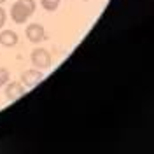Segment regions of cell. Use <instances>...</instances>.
I'll use <instances>...</instances> for the list:
<instances>
[{
    "label": "cell",
    "instance_id": "30bf717a",
    "mask_svg": "<svg viewBox=\"0 0 154 154\" xmlns=\"http://www.w3.org/2000/svg\"><path fill=\"white\" fill-rule=\"evenodd\" d=\"M5 21H7V14H5V11L0 7V28L5 25Z\"/></svg>",
    "mask_w": 154,
    "mask_h": 154
},
{
    "label": "cell",
    "instance_id": "8992f818",
    "mask_svg": "<svg viewBox=\"0 0 154 154\" xmlns=\"http://www.w3.org/2000/svg\"><path fill=\"white\" fill-rule=\"evenodd\" d=\"M0 44L5 48H12L18 44V33L12 30H2L0 32Z\"/></svg>",
    "mask_w": 154,
    "mask_h": 154
},
{
    "label": "cell",
    "instance_id": "277c9868",
    "mask_svg": "<svg viewBox=\"0 0 154 154\" xmlns=\"http://www.w3.org/2000/svg\"><path fill=\"white\" fill-rule=\"evenodd\" d=\"M25 86H23V82H18V81H12L9 82L7 86H5V96L9 98V100H18L21 96L25 95Z\"/></svg>",
    "mask_w": 154,
    "mask_h": 154
},
{
    "label": "cell",
    "instance_id": "5b68a950",
    "mask_svg": "<svg viewBox=\"0 0 154 154\" xmlns=\"http://www.w3.org/2000/svg\"><path fill=\"white\" fill-rule=\"evenodd\" d=\"M42 77H44L42 72H38V70H25L23 75H21V82H23V86L33 88L42 81Z\"/></svg>",
    "mask_w": 154,
    "mask_h": 154
},
{
    "label": "cell",
    "instance_id": "52a82bcc",
    "mask_svg": "<svg viewBox=\"0 0 154 154\" xmlns=\"http://www.w3.org/2000/svg\"><path fill=\"white\" fill-rule=\"evenodd\" d=\"M40 4H42V7L49 12H53V11H56L60 7V0H40Z\"/></svg>",
    "mask_w": 154,
    "mask_h": 154
},
{
    "label": "cell",
    "instance_id": "9c48e42d",
    "mask_svg": "<svg viewBox=\"0 0 154 154\" xmlns=\"http://www.w3.org/2000/svg\"><path fill=\"white\" fill-rule=\"evenodd\" d=\"M9 70L7 68H4V67H0V88L2 86H5L7 82H9Z\"/></svg>",
    "mask_w": 154,
    "mask_h": 154
},
{
    "label": "cell",
    "instance_id": "8fae6325",
    "mask_svg": "<svg viewBox=\"0 0 154 154\" xmlns=\"http://www.w3.org/2000/svg\"><path fill=\"white\" fill-rule=\"evenodd\" d=\"M4 2H5V0H0V4H4Z\"/></svg>",
    "mask_w": 154,
    "mask_h": 154
},
{
    "label": "cell",
    "instance_id": "ba28073f",
    "mask_svg": "<svg viewBox=\"0 0 154 154\" xmlns=\"http://www.w3.org/2000/svg\"><path fill=\"white\" fill-rule=\"evenodd\" d=\"M18 4H21L28 14H33L35 12V7H37L35 5V0H18Z\"/></svg>",
    "mask_w": 154,
    "mask_h": 154
},
{
    "label": "cell",
    "instance_id": "6da1fadb",
    "mask_svg": "<svg viewBox=\"0 0 154 154\" xmlns=\"http://www.w3.org/2000/svg\"><path fill=\"white\" fill-rule=\"evenodd\" d=\"M32 63L37 68H49L51 63H53L49 51H46V49H42V48L33 49V53H32Z\"/></svg>",
    "mask_w": 154,
    "mask_h": 154
},
{
    "label": "cell",
    "instance_id": "3957f363",
    "mask_svg": "<svg viewBox=\"0 0 154 154\" xmlns=\"http://www.w3.org/2000/svg\"><path fill=\"white\" fill-rule=\"evenodd\" d=\"M30 18V14L25 11V7L21 5V4H12V7H11V19L16 23V25H23V23H26Z\"/></svg>",
    "mask_w": 154,
    "mask_h": 154
},
{
    "label": "cell",
    "instance_id": "7a4b0ae2",
    "mask_svg": "<svg viewBox=\"0 0 154 154\" xmlns=\"http://www.w3.org/2000/svg\"><path fill=\"white\" fill-rule=\"evenodd\" d=\"M25 35H26V38H28L30 42L38 44V42L44 40L46 32H44V26H42V25H38V23H30L28 26L25 28Z\"/></svg>",
    "mask_w": 154,
    "mask_h": 154
}]
</instances>
